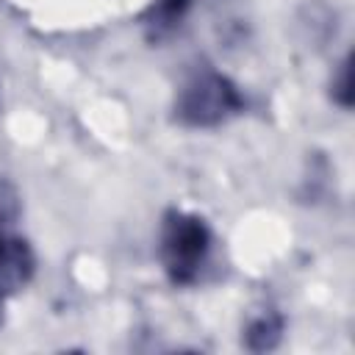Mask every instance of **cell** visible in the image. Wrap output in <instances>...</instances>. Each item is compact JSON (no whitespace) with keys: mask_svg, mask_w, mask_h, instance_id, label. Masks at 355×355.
Segmentation results:
<instances>
[{"mask_svg":"<svg viewBox=\"0 0 355 355\" xmlns=\"http://www.w3.org/2000/svg\"><path fill=\"white\" fill-rule=\"evenodd\" d=\"M214 252V230L205 216L183 208H166L158 227V261L175 288L200 283Z\"/></svg>","mask_w":355,"mask_h":355,"instance_id":"6da1fadb","label":"cell"},{"mask_svg":"<svg viewBox=\"0 0 355 355\" xmlns=\"http://www.w3.org/2000/svg\"><path fill=\"white\" fill-rule=\"evenodd\" d=\"M244 108L247 100L239 83L216 67L202 64L180 83L172 103V119L189 130H211L230 122Z\"/></svg>","mask_w":355,"mask_h":355,"instance_id":"7a4b0ae2","label":"cell"},{"mask_svg":"<svg viewBox=\"0 0 355 355\" xmlns=\"http://www.w3.org/2000/svg\"><path fill=\"white\" fill-rule=\"evenodd\" d=\"M36 275V252L25 236L0 227V294L8 300L22 291Z\"/></svg>","mask_w":355,"mask_h":355,"instance_id":"3957f363","label":"cell"},{"mask_svg":"<svg viewBox=\"0 0 355 355\" xmlns=\"http://www.w3.org/2000/svg\"><path fill=\"white\" fill-rule=\"evenodd\" d=\"M191 6L194 0H153L139 17L144 39L150 44H164L166 39H172L189 17Z\"/></svg>","mask_w":355,"mask_h":355,"instance_id":"277c9868","label":"cell"},{"mask_svg":"<svg viewBox=\"0 0 355 355\" xmlns=\"http://www.w3.org/2000/svg\"><path fill=\"white\" fill-rule=\"evenodd\" d=\"M283 333H286V316L283 311L266 305V308H258L247 316L244 327H241V347L247 352H272L280 347L283 341Z\"/></svg>","mask_w":355,"mask_h":355,"instance_id":"5b68a950","label":"cell"},{"mask_svg":"<svg viewBox=\"0 0 355 355\" xmlns=\"http://www.w3.org/2000/svg\"><path fill=\"white\" fill-rule=\"evenodd\" d=\"M330 100L344 111L352 108V100H355V92H352V53H347L338 61V67L330 78Z\"/></svg>","mask_w":355,"mask_h":355,"instance_id":"8992f818","label":"cell"},{"mask_svg":"<svg viewBox=\"0 0 355 355\" xmlns=\"http://www.w3.org/2000/svg\"><path fill=\"white\" fill-rule=\"evenodd\" d=\"M19 191L14 189V183L0 178V227H11L19 216Z\"/></svg>","mask_w":355,"mask_h":355,"instance_id":"52a82bcc","label":"cell"},{"mask_svg":"<svg viewBox=\"0 0 355 355\" xmlns=\"http://www.w3.org/2000/svg\"><path fill=\"white\" fill-rule=\"evenodd\" d=\"M3 322H6V297L0 294V327H3Z\"/></svg>","mask_w":355,"mask_h":355,"instance_id":"ba28073f","label":"cell"}]
</instances>
